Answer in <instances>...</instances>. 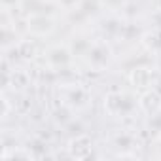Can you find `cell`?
I'll return each instance as SVG.
<instances>
[{"instance_id": "18", "label": "cell", "mask_w": 161, "mask_h": 161, "mask_svg": "<svg viewBox=\"0 0 161 161\" xmlns=\"http://www.w3.org/2000/svg\"><path fill=\"white\" fill-rule=\"evenodd\" d=\"M63 131L68 135V138L70 136H74V135H80V133H86V127H84V123H82V119H80L78 116L74 118V119H70L64 127H63Z\"/></svg>"}, {"instance_id": "20", "label": "cell", "mask_w": 161, "mask_h": 161, "mask_svg": "<svg viewBox=\"0 0 161 161\" xmlns=\"http://www.w3.org/2000/svg\"><path fill=\"white\" fill-rule=\"evenodd\" d=\"M146 129H148L153 136H161V112H157V114H153V116L148 118Z\"/></svg>"}, {"instance_id": "10", "label": "cell", "mask_w": 161, "mask_h": 161, "mask_svg": "<svg viewBox=\"0 0 161 161\" xmlns=\"http://www.w3.org/2000/svg\"><path fill=\"white\" fill-rule=\"evenodd\" d=\"M138 110L146 118L161 112V95H159V91L153 89V87L138 91Z\"/></svg>"}, {"instance_id": "15", "label": "cell", "mask_w": 161, "mask_h": 161, "mask_svg": "<svg viewBox=\"0 0 161 161\" xmlns=\"http://www.w3.org/2000/svg\"><path fill=\"white\" fill-rule=\"evenodd\" d=\"M51 118H53V121L57 123V125H61V127H64L70 119H74L76 118V112L70 108V106H66L64 103H61V104H57L55 108H53V112H51Z\"/></svg>"}, {"instance_id": "4", "label": "cell", "mask_w": 161, "mask_h": 161, "mask_svg": "<svg viewBox=\"0 0 161 161\" xmlns=\"http://www.w3.org/2000/svg\"><path fill=\"white\" fill-rule=\"evenodd\" d=\"M76 64V59L68 47V42L64 44H53L44 51V66L49 68L55 74L70 72V68Z\"/></svg>"}, {"instance_id": "3", "label": "cell", "mask_w": 161, "mask_h": 161, "mask_svg": "<svg viewBox=\"0 0 161 161\" xmlns=\"http://www.w3.org/2000/svg\"><path fill=\"white\" fill-rule=\"evenodd\" d=\"M116 55H114V49H112V44L110 40L106 38H95L93 46L89 47L84 63L87 64V68L91 72H106L112 63H114Z\"/></svg>"}, {"instance_id": "19", "label": "cell", "mask_w": 161, "mask_h": 161, "mask_svg": "<svg viewBox=\"0 0 161 161\" xmlns=\"http://www.w3.org/2000/svg\"><path fill=\"white\" fill-rule=\"evenodd\" d=\"M25 6V0H0V8H2V12L6 14H17L21 12Z\"/></svg>"}, {"instance_id": "25", "label": "cell", "mask_w": 161, "mask_h": 161, "mask_svg": "<svg viewBox=\"0 0 161 161\" xmlns=\"http://www.w3.org/2000/svg\"><path fill=\"white\" fill-rule=\"evenodd\" d=\"M44 2H51V4H55V0H44Z\"/></svg>"}, {"instance_id": "1", "label": "cell", "mask_w": 161, "mask_h": 161, "mask_svg": "<svg viewBox=\"0 0 161 161\" xmlns=\"http://www.w3.org/2000/svg\"><path fill=\"white\" fill-rule=\"evenodd\" d=\"M104 114L112 119H129L138 110V95L127 91H108L103 99Z\"/></svg>"}, {"instance_id": "2", "label": "cell", "mask_w": 161, "mask_h": 161, "mask_svg": "<svg viewBox=\"0 0 161 161\" xmlns=\"http://www.w3.org/2000/svg\"><path fill=\"white\" fill-rule=\"evenodd\" d=\"M57 15L53 12H29L23 14V31L32 38H49L57 31Z\"/></svg>"}, {"instance_id": "7", "label": "cell", "mask_w": 161, "mask_h": 161, "mask_svg": "<svg viewBox=\"0 0 161 161\" xmlns=\"http://www.w3.org/2000/svg\"><path fill=\"white\" fill-rule=\"evenodd\" d=\"M93 150H95V142L89 133L74 135L66 142V155L70 159H78V161L89 159V157H93Z\"/></svg>"}, {"instance_id": "5", "label": "cell", "mask_w": 161, "mask_h": 161, "mask_svg": "<svg viewBox=\"0 0 161 161\" xmlns=\"http://www.w3.org/2000/svg\"><path fill=\"white\" fill-rule=\"evenodd\" d=\"M61 87V103H64L66 106H70L76 114L84 112L89 108L91 104V93L87 87H84L82 84H59Z\"/></svg>"}, {"instance_id": "6", "label": "cell", "mask_w": 161, "mask_h": 161, "mask_svg": "<svg viewBox=\"0 0 161 161\" xmlns=\"http://www.w3.org/2000/svg\"><path fill=\"white\" fill-rule=\"evenodd\" d=\"M127 80L136 91H144V89H150V87L155 86V82L159 80V74H157V70H155V66L152 63L135 64V66L129 68Z\"/></svg>"}, {"instance_id": "8", "label": "cell", "mask_w": 161, "mask_h": 161, "mask_svg": "<svg viewBox=\"0 0 161 161\" xmlns=\"http://www.w3.org/2000/svg\"><path fill=\"white\" fill-rule=\"evenodd\" d=\"M8 59H4V93H8V89L15 91V93H23L29 89V86L32 84L31 74L23 68H10L8 66Z\"/></svg>"}, {"instance_id": "9", "label": "cell", "mask_w": 161, "mask_h": 161, "mask_svg": "<svg viewBox=\"0 0 161 161\" xmlns=\"http://www.w3.org/2000/svg\"><path fill=\"white\" fill-rule=\"evenodd\" d=\"M8 53H14V55H15V57H14V63H15V61H19V63H32V61L38 57L40 49H38L36 38L25 34V36L17 42V46H15L14 49H10Z\"/></svg>"}, {"instance_id": "21", "label": "cell", "mask_w": 161, "mask_h": 161, "mask_svg": "<svg viewBox=\"0 0 161 161\" xmlns=\"http://www.w3.org/2000/svg\"><path fill=\"white\" fill-rule=\"evenodd\" d=\"M82 4V0H55V6L66 14H72L78 10V6Z\"/></svg>"}, {"instance_id": "23", "label": "cell", "mask_w": 161, "mask_h": 161, "mask_svg": "<svg viewBox=\"0 0 161 161\" xmlns=\"http://www.w3.org/2000/svg\"><path fill=\"white\" fill-rule=\"evenodd\" d=\"M153 148H155V155L161 157V136H153Z\"/></svg>"}, {"instance_id": "12", "label": "cell", "mask_w": 161, "mask_h": 161, "mask_svg": "<svg viewBox=\"0 0 161 161\" xmlns=\"http://www.w3.org/2000/svg\"><path fill=\"white\" fill-rule=\"evenodd\" d=\"M135 146H138V138L133 133H119V135L114 136V148L119 150L118 157H136V153L129 152Z\"/></svg>"}, {"instance_id": "24", "label": "cell", "mask_w": 161, "mask_h": 161, "mask_svg": "<svg viewBox=\"0 0 161 161\" xmlns=\"http://www.w3.org/2000/svg\"><path fill=\"white\" fill-rule=\"evenodd\" d=\"M153 89H157V91H159V95H161V76H159V80H157V82H155Z\"/></svg>"}, {"instance_id": "22", "label": "cell", "mask_w": 161, "mask_h": 161, "mask_svg": "<svg viewBox=\"0 0 161 161\" xmlns=\"http://www.w3.org/2000/svg\"><path fill=\"white\" fill-rule=\"evenodd\" d=\"M150 23H152V29H159L161 31V10H155L150 15Z\"/></svg>"}, {"instance_id": "11", "label": "cell", "mask_w": 161, "mask_h": 161, "mask_svg": "<svg viewBox=\"0 0 161 161\" xmlns=\"http://www.w3.org/2000/svg\"><path fill=\"white\" fill-rule=\"evenodd\" d=\"M93 42H95L93 36H89V34H86V32H76V34L68 40V47H70L74 59H76V61H84L86 55H87V51H89V47L93 46Z\"/></svg>"}, {"instance_id": "17", "label": "cell", "mask_w": 161, "mask_h": 161, "mask_svg": "<svg viewBox=\"0 0 161 161\" xmlns=\"http://www.w3.org/2000/svg\"><path fill=\"white\" fill-rule=\"evenodd\" d=\"M131 2V0H101V4H103V10L106 14H119L127 8V4Z\"/></svg>"}, {"instance_id": "14", "label": "cell", "mask_w": 161, "mask_h": 161, "mask_svg": "<svg viewBox=\"0 0 161 161\" xmlns=\"http://www.w3.org/2000/svg\"><path fill=\"white\" fill-rule=\"evenodd\" d=\"M101 12H104V10H103V4H101V0H82V4H80L78 10L72 12V14L82 15L84 19H91V17H95V15L101 14Z\"/></svg>"}, {"instance_id": "13", "label": "cell", "mask_w": 161, "mask_h": 161, "mask_svg": "<svg viewBox=\"0 0 161 161\" xmlns=\"http://www.w3.org/2000/svg\"><path fill=\"white\" fill-rule=\"evenodd\" d=\"M140 44L152 55H161V31L159 29H152V31L144 32Z\"/></svg>"}, {"instance_id": "16", "label": "cell", "mask_w": 161, "mask_h": 161, "mask_svg": "<svg viewBox=\"0 0 161 161\" xmlns=\"http://www.w3.org/2000/svg\"><path fill=\"white\" fill-rule=\"evenodd\" d=\"M27 148L31 150V153H32V157H34V159H40V157H46V155H49V153H47V150H49V144H47L44 138H40V136H34V138H31V140L27 142Z\"/></svg>"}]
</instances>
